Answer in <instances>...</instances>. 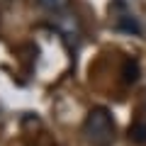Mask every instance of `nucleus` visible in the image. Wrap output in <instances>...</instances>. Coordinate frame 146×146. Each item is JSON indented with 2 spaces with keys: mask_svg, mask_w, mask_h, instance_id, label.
<instances>
[{
  "mask_svg": "<svg viewBox=\"0 0 146 146\" xmlns=\"http://www.w3.org/2000/svg\"><path fill=\"white\" fill-rule=\"evenodd\" d=\"M115 131L117 127L107 107H93L83 122V136L90 146H112Z\"/></svg>",
  "mask_w": 146,
  "mask_h": 146,
  "instance_id": "f257e3e1",
  "label": "nucleus"
},
{
  "mask_svg": "<svg viewBox=\"0 0 146 146\" xmlns=\"http://www.w3.org/2000/svg\"><path fill=\"white\" fill-rule=\"evenodd\" d=\"M51 27L63 36V42L68 46H73V49L78 46L80 36H83V27H80V20L76 15H71V12H58V15L51 17Z\"/></svg>",
  "mask_w": 146,
  "mask_h": 146,
  "instance_id": "f03ea898",
  "label": "nucleus"
},
{
  "mask_svg": "<svg viewBox=\"0 0 146 146\" xmlns=\"http://www.w3.org/2000/svg\"><path fill=\"white\" fill-rule=\"evenodd\" d=\"M110 12H112V17H115V29L119 32H127V34H141V22L139 17L134 15L131 10H127L124 0H115L112 5H110Z\"/></svg>",
  "mask_w": 146,
  "mask_h": 146,
  "instance_id": "7ed1b4c3",
  "label": "nucleus"
},
{
  "mask_svg": "<svg viewBox=\"0 0 146 146\" xmlns=\"http://www.w3.org/2000/svg\"><path fill=\"white\" fill-rule=\"evenodd\" d=\"M36 5L44 7V10H49V12H54V15H58V12L68 10L71 0H36Z\"/></svg>",
  "mask_w": 146,
  "mask_h": 146,
  "instance_id": "20e7f679",
  "label": "nucleus"
},
{
  "mask_svg": "<svg viewBox=\"0 0 146 146\" xmlns=\"http://www.w3.org/2000/svg\"><path fill=\"white\" fill-rule=\"evenodd\" d=\"M122 76H124V83H136V80H139V63H136L134 58H127Z\"/></svg>",
  "mask_w": 146,
  "mask_h": 146,
  "instance_id": "39448f33",
  "label": "nucleus"
},
{
  "mask_svg": "<svg viewBox=\"0 0 146 146\" xmlns=\"http://www.w3.org/2000/svg\"><path fill=\"white\" fill-rule=\"evenodd\" d=\"M129 139L134 144H146V122H136L129 129Z\"/></svg>",
  "mask_w": 146,
  "mask_h": 146,
  "instance_id": "423d86ee",
  "label": "nucleus"
}]
</instances>
